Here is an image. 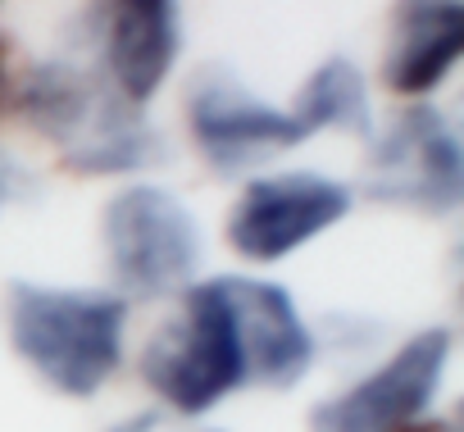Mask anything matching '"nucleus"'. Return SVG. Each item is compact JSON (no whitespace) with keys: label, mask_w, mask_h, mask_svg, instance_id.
Returning a JSON list of instances; mask_svg holds the SVG:
<instances>
[{"label":"nucleus","mask_w":464,"mask_h":432,"mask_svg":"<svg viewBox=\"0 0 464 432\" xmlns=\"http://www.w3.org/2000/svg\"><path fill=\"white\" fill-rule=\"evenodd\" d=\"M19 110L78 173H132L160 155V137L146 114L73 64H37L19 91Z\"/></svg>","instance_id":"obj_2"},{"label":"nucleus","mask_w":464,"mask_h":432,"mask_svg":"<svg viewBox=\"0 0 464 432\" xmlns=\"http://www.w3.org/2000/svg\"><path fill=\"white\" fill-rule=\"evenodd\" d=\"M128 305L110 292L78 287H10V341L19 360L60 396H96L123 360Z\"/></svg>","instance_id":"obj_1"},{"label":"nucleus","mask_w":464,"mask_h":432,"mask_svg":"<svg viewBox=\"0 0 464 432\" xmlns=\"http://www.w3.org/2000/svg\"><path fill=\"white\" fill-rule=\"evenodd\" d=\"M150 427H155V418L141 414V418H132V423H123V427H114V432H150Z\"/></svg>","instance_id":"obj_14"},{"label":"nucleus","mask_w":464,"mask_h":432,"mask_svg":"<svg viewBox=\"0 0 464 432\" xmlns=\"http://www.w3.org/2000/svg\"><path fill=\"white\" fill-rule=\"evenodd\" d=\"M187 123L200 146V155L214 168H246L260 164L278 150H292L305 141V128L296 123L292 110H278L260 96H251L237 78L227 73H205L191 87L187 101Z\"/></svg>","instance_id":"obj_8"},{"label":"nucleus","mask_w":464,"mask_h":432,"mask_svg":"<svg viewBox=\"0 0 464 432\" xmlns=\"http://www.w3.org/2000/svg\"><path fill=\"white\" fill-rule=\"evenodd\" d=\"M351 187L324 173H278L256 178L232 205L227 242L237 255L256 264H278L296 255L305 242L324 237L333 224L346 219Z\"/></svg>","instance_id":"obj_7"},{"label":"nucleus","mask_w":464,"mask_h":432,"mask_svg":"<svg viewBox=\"0 0 464 432\" xmlns=\"http://www.w3.org/2000/svg\"><path fill=\"white\" fill-rule=\"evenodd\" d=\"M459 51H464L459 0H396L382 78L401 96H428L450 78Z\"/></svg>","instance_id":"obj_11"},{"label":"nucleus","mask_w":464,"mask_h":432,"mask_svg":"<svg viewBox=\"0 0 464 432\" xmlns=\"http://www.w3.org/2000/svg\"><path fill=\"white\" fill-rule=\"evenodd\" d=\"M105 251L119 287L132 296H169L200 264L196 214L155 182H132L105 205Z\"/></svg>","instance_id":"obj_4"},{"label":"nucleus","mask_w":464,"mask_h":432,"mask_svg":"<svg viewBox=\"0 0 464 432\" xmlns=\"http://www.w3.org/2000/svg\"><path fill=\"white\" fill-rule=\"evenodd\" d=\"M146 387L178 414H209L223 396L246 387L237 328L214 283H200L182 301V319L160 328L141 350Z\"/></svg>","instance_id":"obj_3"},{"label":"nucleus","mask_w":464,"mask_h":432,"mask_svg":"<svg viewBox=\"0 0 464 432\" xmlns=\"http://www.w3.org/2000/svg\"><path fill=\"white\" fill-rule=\"evenodd\" d=\"M24 187H28V173H24V168H19V164L5 155V150H0V205H10V200H14Z\"/></svg>","instance_id":"obj_13"},{"label":"nucleus","mask_w":464,"mask_h":432,"mask_svg":"<svg viewBox=\"0 0 464 432\" xmlns=\"http://www.w3.org/2000/svg\"><path fill=\"white\" fill-rule=\"evenodd\" d=\"M369 196L428 214H455L464 200V150L437 105H410L369 150Z\"/></svg>","instance_id":"obj_5"},{"label":"nucleus","mask_w":464,"mask_h":432,"mask_svg":"<svg viewBox=\"0 0 464 432\" xmlns=\"http://www.w3.org/2000/svg\"><path fill=\"white\" fill-rule=\"evenodd\" d=\"M232 328H237L246 382L296 387L314 369V332L305 328L296 301L265 278H214Z\"/></svg>","instance_id":"obj_9"},{"label":"nucleus","mask_w":464,"mask_h":432,"mask_svg":"<svg viewBox=\"0 0 464 432\" xmlns=\"http://www.w3.org/2000/svg\"><path fill=\"white\" fill-rule=\"evenodd\" d=\"M292 114H296V123L305 128V137H310V132H324V128L369 132V128H373V110H369L364 73H360L351 60H342V55L324 60V64L305 78V87H301Z\"/></svg>","instance_id":"obj_12"},{"label":"nucleus","mask_w":464,"mask_h":432,"mask_svg":"<svg viewBox=\"0 0 464 432\" xmlns=\"http://www.w3.org/2000/svg\"><path fill=\"white\" fill-rule=\"evenodd\" d=\"M450 364V332L423 328L401 350L378 364L369 378H360L351 391L324 400L310 414L314 432H405L428 418L437 387Z\"/></svg>","instance_id":"obj_6"},{"label":"nucleus","mask_w":464,"mask_h":432,"mask_svg":"<svg viewBox=\"0 0 464 432\" xmlns=\"http://www.w3.org/2000/svg\"><path fill=\"white\" fill-rule=\"evenodd\" d=\"M178 51H182L178 0H110L105 64L123 101L141 110L164 87Z\"/></svg>","instance_id":"obj_10"},{"label":"nucleus","mask_w":464,"mask_h":432,"mask_svg":"<svg viewBox=\"0 0 464 432\" xmlns=\"http://www.w3.org/2000/svg\"><path fill=\"white\" fill-rule=\"evenodd\" d=\"M405 432H450L446 423H414V427H405Z\"/></svg>","instance_id":"obj_15"}]
</instances>
